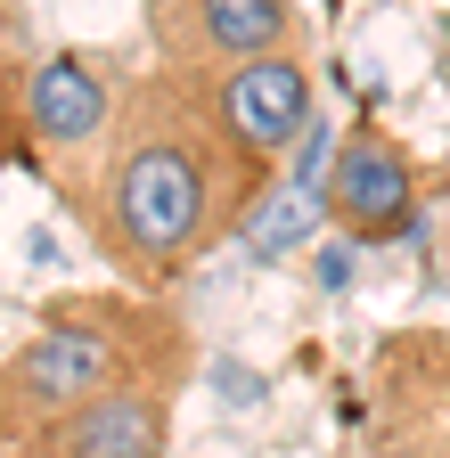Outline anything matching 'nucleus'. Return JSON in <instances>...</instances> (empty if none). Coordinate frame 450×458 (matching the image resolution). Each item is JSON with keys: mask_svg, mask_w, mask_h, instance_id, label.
<instances>
[{"mask_svg": "<svg viewBox=\"0 0 450 458\" xmlns=\"http://www.w3.org/2000/svg\"><path fill=\"white\" fill-rule=\"evenodd\" d=\"M262 189H270V164H254L230 140L213 106V74L148 66L115 98V123H106L66 205L132 286H173L221 238H238Z\"/></svg>", "mask_w": 450, "mask_h": 458, "instance_id": "obj_1", "label": "nucleus"}, {"mask_svg": "<svg viewBox=\"0 0 450 458\" xmlns=\"http://www.w3.org/2000/svg\"><path fill=\"white\" fill-rule=\"evenodd\" d=\"M181 369H189V344H181L164 303H148V295H66V303L41 311V327L0 369V434L33 442L58 418H74L82 401H98L106 385L181 377Z\"/></svg>", "mask_w": 450, "mask_h": 458, "instance_id": "obj_2", "label": "nucleus"}, {"mask_svg": "<svg viewBox=\"0 0 450 458\" xmlns=\"http://www.w3.org/2000/svg\"><path fill=\"white\" fill-rule=\"evenodd\" d=\"M115 74L98 49H49L25 74V140H33V172L58 181V197H74L82 164L98 156L106 123H115Z\"/></svg>", "mask_w": 450, "mask_h": 458, "instance_id": "obj_3", "label": "nucleus"}, {"mask_svg": "<svg viewBox=\"0 0 450 458\" xmlns=\"http://www.w3.org/2000/svg\"><path fill=\"white\" fill-rule=\"evenodd\" d=\"M148 41L156 66L230 74L246 57L303 49V9L295 0H148Z\"/></svg>", "mask_w": 450, "mask_h": 458, "instance_id": "obj_4", "label": "nucleus"}, {"mask_svg": "<svg viewBox=\"0 0 450 458\" xmlns=\"http://www.w3.org/2000/svg\"><path fill=\"white\" fill-rule=\"evenodd\" d=\"M418 164L402 156V140L377 131V123H352V140L327 156V189H319V213L344 229L352 246H393L418 229Z\"/></svg>", "mask_w": 450, "mask_h": 458, "instance_id": "obj_5", "label": "nucleus"}, {"mask_svg": "<svg viewBox=\"0 0 450 458\" xmlns=\"http://www.w3.org/2000/svg\"><path fill=\"white\" fill-rule=\"evenodd\" d=\"M213 106H221L230 140L254 164H278L311 131V66H303V49H270V57H246V66L213 74Z\"/></svg>", "mask_w": 450, "mask_h": 458, "instance_id": "obj_6", "label": "nucleus"}, {"mask_svg": "<svg viewBox=\"0 0 450 458\" xmlns=\"http://www.w3.org/2000/svg\"><path fill=\"white\" fill-rule=\"evenodd\" d=\"M173 393H181V377L106 385L74 418L33 434V458H164V442H173Z\"/></svg>", "mask_w": 450, "mask_h": 458, "instance_id": "obj_7", "label": "nucleus"}, {"mask_svg": "<svg viewBox=\"0 0 450 458\" xmlns=\"http://www.w3.org/2000/svg\"><path fill=\"white\" fill-rule=\"evenodd\" d=\"M25 57L0 49V172L9 164H33V140H25Z\"/></svg>", "mask_w": 450, "mask_h": 458, "instance_id": "obj_8", "label": "nucleus"}, {"mask_svg": "<svg viewBox=\"0 0 450 458\" xmlns=\"http://www.w3.org/2000/svg\"><path fill=\"white\" fill-rule=\"evenodd\" d=\"M25 41V0H0V49Z\"/></svg>", "mask_w": 450, "mask_h": 458, "instance_id": "obj_9", "label": "nucleus"}, {"mask_svg": "<svg viewBox=\"0 0 450 458\" xmlns=\"http://www.w3.org/2000/svg\"><path fill=\"white\" fill-rule=\"evenodd\" d=\"M344 278H352V254L327 246V254H319V286H344Z\"/></svg>", "mask_w": 450, "mask_h": 458, "instance_id": "obj_10", "label": "nucleus"}, {"mask_svg": "<svg viewBox=\"0 0 450 458\" xmlns=\"http://www.w3.org/2000/svg\"><path fill=\"white\" fill-rule=\"evenodd\" d=\"M434 458H450V442H442V450H434Z\"/></svg>", "mask_w": 450, "mask_h": 458, "instance_id": "obj_11", "label": "nucleus"}]
</instances>
